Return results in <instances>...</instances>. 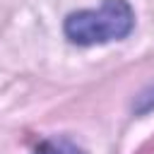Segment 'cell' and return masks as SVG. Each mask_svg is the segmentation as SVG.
<instances>
[{"label": "cell", "mask_w": 154, "mask_h": 154, "mask_svg": "<svg viewBox=\"0 0 154 154\" xmlns=\"http://www.w3.org/2000/svg\"><path fill=\"white\" fill-rule=\"evenodd\" d=\"M135 26V12L128 0H103L99 10L72 12L65 19V36L77 46H94L125 38Z\"/></svg>", "instance_id": "cell-1"}, {"label": "cell", "mask_w": 154, "mask_h": 154, "mask_svg": "<svg viewBox=\"0 0 154 154\" xmlns=\"http://www.w3.org/2000/svg\"><path fill=\"white\" fill-rule=\"evenodd\" d=\"M34 154H84V152L67 137H53V140H43L34 149Z\"/></svg>", "instance_id": "cell-2"}]
</instances>
